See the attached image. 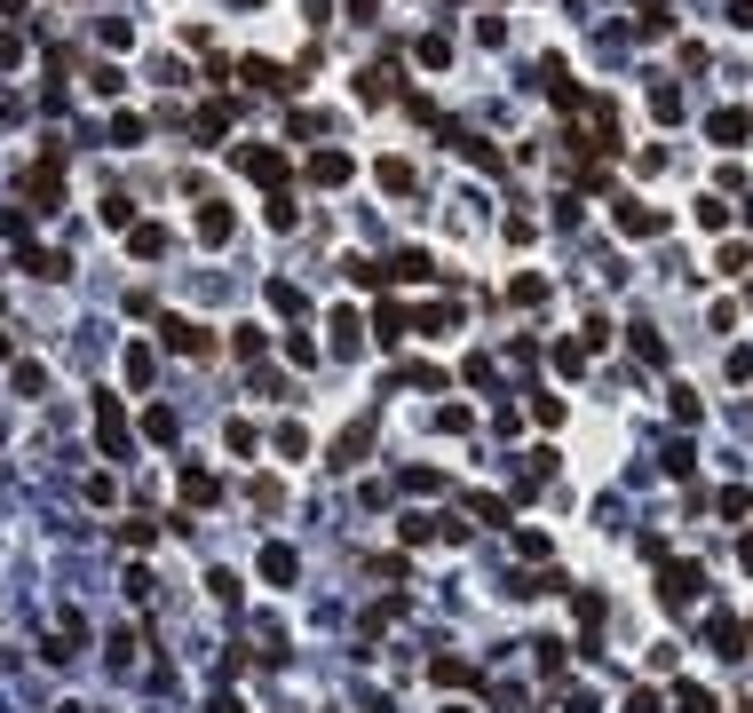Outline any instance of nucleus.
Masks as SVG:
<instances>
[{
	"mask_svg": "<svg viewBox=\"0 0 753 713\" xmlns=\"http://www.w3.org/2000/svg\"><path fill=\"white\" fill-rule=\"evenodd\" d=\"M24 206H32V214H56V206H64V151H40V159L24 167Z\"/></svg>",
	"mask_w": 753,
	"mask_h": 713,
	"instance_id": "1",
	"label": "nucleus"
},
{
	"mask_svg": "<svg viewBox=\"0 0 753 713\" xmlns=\"http://www.w3.org/2000/svg\"><path fill=\"white\" fill-rule=\"evenodd\" d=\"M159 349H167V357H215V325L167 309V317H159Z\"/></svg>",
	"mask_w": 753,
	"mask_h": 713,
	"instance_id": "2",
	"label": "nucleus"
},
{
	"mask_svg": "<svg viewBox=\"0 0 753 713\" xmlns=\"http://www.w3.org/2000/svg\"><path fill=\"white\" fill-rule=\"evenodd\" d=\"M96 444H104V460H127L135 452V428H127V405L119 397H96Z\"/></svg>",
	"mask_w": 753,
	"mask_h": 713,
	"instance_id": "3",
	"label": "nucleus"
},
{
	"mask_svg": "<svg viewBox=\"0 0 753 713\" xmlns=\"http://www.w3.org/2000/svg\"><path fill=\"white\" fill-rule=\"evenodd\" d=\"M230 167H238V175H254V183H270V191H286V159H278L270 143H238V151H230Z\"/></svg>",
	"mask_w": 753,
	"mask_h": 713,
	"instance_id": "4",
	"label": "nucleus"
},
{
	"mask_svg": "<svg viewBox=\"0 0 753 713\" xmlns=\"http://www.w3.org/2000/svg\"><path fill=\"white\" fill-rule=\"evenodd\" d=\"M238 80H246V88H262V96H294V88H302V72H286V64H270V56H246V64H238Z\"/></svg>",
	"mask_w": 753,
	"mask_h": 713,
	"instance_id": "5",
	"label": "nucleus"
},
{
	"mask_svg": "<svg viewBox=\"0 0 753 713\" xmlns=\"http://www.w3.org/2000/svg\"><path fill=\"white\" fill-rule=\"evenodd\" d=\"M373 436H381V420H373V412H357V420L333 436V468H357V460L373 452Z\"/></svg>",
	"mask_w": 753,
	"mask_h": 713,
	"instance_id": "6",
	"label": "nucleus"
},
{
	"mask_svg": "<svg viewBox=\"0 0 753 713\" xmlns=\"http://www.w3.org/2000/svg\"><path fill=\"white\" fill-rule=\"evenodd\" d=\"M397 88H405V72H397L389 56H373V64L357 72V103H397Z\"/></svg>",
	"mask_w": 753,
	"mask_h": 713,
	"instance_id": "7",
	"label": "nucleus"
},
{
	"mask_svg": "<svg viewBox=\"0 0 753 713\" xmlns=\"http://www.w3.org/2000/svg\"><path fill=\"white\" fill-rule=\"evenodd\" d=\"M658 595H666V611H690V603L706 595V579H698V563H666V579H658Z\"/></svg>",
	"mask_w": 753,
	"mask_h": 713,
	"instance_id": "8",
	"label": "nucleus"
},
{
	"mask_svg": "<svg viewBox=\"0 0 753 713\" xmlns=\"http://www.w3.org/2000/svg\"><path fill=\"white\" fill-rule=\"evenodd\" d=\"M230 127H238V103H230V96H207V103H199V119H191L199 143H222Z\"/></svg>",
	"mask_w": 753,
	"mask_h": 713,
	"instance_id": "9",
	"label": "nucleus"
},
{
	"mask_svg": "<svg viewBox=\"0 0 753 713\" xmlns=\"http://www.w3.org/2000/svg\"><path fill=\"white\" fill-rule=\"evenodd\" d=\"M191 230H199V246H230V230H238V214L222 199H199V214H191Z\"/></svg>",
	"mask_w": 753,
	"mask_h": 713,
	"instance_id": "10",
	"label": "nucleus"
},
{
	"mask_svg": "<svg viewBox=\"0 0 753 713\" xmlns=\"http://www.w3.org/2000/svg\"><path fill=\"white\" fill-rule=\"evenodd\" d=\"M80 642H88V618H80V611H64V618H56V634H48V666L80 658Z\"/></svg>",
	"mask_w": 753,
	"mask_h": 713,
	"instance_id": "11",
	"label": "nucleus"
},
{
	"mask_svg": "<svg viewBox=\"0 0 753 713\" xmlns=\"http://www.w3.org/2000/svg\"><path fill=\"white\" fill-rule=\"evenodd\" d=\"M619 230H627V238H658V230H666V214L643 206V199H619Z\"/></svg>",
	"mask_w": 753,
	"mask_h": 713,
	"instance_id": "12",
	"label": "nucleus"
},
{
	"mask_svg": "<svg viewBox=\"0 0 753 713\" xmlns=\"http://www.w3.org/2000/svg\"><path fill=\"white\" fill-rule=\"evenodd\" d=\"M215 500H222L215 468H183V508H215Z\"/></svg>",
	"mask_w": 753,
	"mask_h": 713,
	"instance_id": "13",
	"label": "nucleus"
},
{
	"mask_svg": "<svg viewBox=\"0 0 753 713\" xmlns=\"http://www.w3.org/2000/svg\"><path fill=\"white\" fill-rule=\"evenodd\" d=\"M357 167H349V151H310V183H325V191H341Z\"/></svg>",
	"mask_w": 753,
	"mask_h": 713,
	"instance_id": "14",
	"label": "nucleus"
},
{
	"mask_svg": "<svg viewBox=\"0 0 753 713\" xmlns=\"http://www.w3.org/2000/svg\"><path fill=\"white\" fill-rule=\"evenodd\" d=\"M365 349V317L357 309H333V357H357Z\"/></svg>",
	"mask_w": 753,
	"mask_h": 713,
	"instance_id": "15",
	"label": "nucleus"
},
{
	"mask_svg": "<svg viewBox=\"0 0 753 713\" xmlns=\"http://www.w3.org/2000/svg\"><path fill=\"white\" fill-rule=\"evenodd\" d=\"M127 254H135V262H159V254H167V230H159V222H135V230H127Z\"/></svg>",
	"mask_w": 753,
	"mask_h": 713,
	"instance_id": "16",
	"label": "nucleus"
},
{
	"mask_svg": "<svg viewBox=\"0 0 753 713\" xmlns=\"http://www.w3.org/2000/svg\"><path fill=\"white\" fill-rule=\"evenodd\" d=\"M294 571H302L294 547H262V579H270V587H294Z\"/></svg>",
	"mask_w": 753,
	"mask_h": 713,
	"instance_id": "17",
	"label": "nucleus"
},
{
	"mask_svg": "<svg viewBox=\"0 0 753 713\" xmlns=\"http://www.w3.org/2000/svg\"><path fill=\"white\" fill-rule=\"evenodd\" d=\"M706 135L738 151V143H746V135H753V119H746V111H714V119H706Z\"/></svg>",
	"mask_w": 753,
	"mask_h": 713,
	"instance_id": "18",
	"label": "nucleus"
},
{
	"mask_svg": "<svg viewBox=\"0 0 753 713\" xmlns=\"http://www.w3.org/2000/svg\"><path fill=\"white\" fill-rule=\"evenodd\" d=\"M429 674H436V690H476V666L468 658H436Z\"/></svg>",
	"mask_w": 753,
	"mask_h": 713,
	"instance_id": "19",
	"label": "nucleus"
},
{
	"mask_svg": "<svg viewBox=\"0 0 753 713\" xmlns=\"http://www.w3.org/2000/svg\"><path fill=\"white\" fill-rule=\"evenodd\" d=\"M143 436H151V444H175V436H183L175 405H151V412H143Z\"/></svg>",
	"mask_w": 753,
	"mask_h": 713,
	"instance_id": "20",
	"label": "nucleus"
},
{
	"mask_svg": "<svg viewBox=\"0 0 753 713\" xmlns=\"http://www.w3.org/2000/svg\"><path fill=\"white\" fill-rule=\"evenodd\" d=\"M270 444H278V460H310V428H302V420H286Z\"/></svg>",
	"mask_w": 753,
	"mask_h": 713,
	"instance_id": "21",
	"label": "nucleus"
},
{
	"mask_svg": "<svg viewBox=\"0 0 753 713\" xmlns=\"http://www.w3.org/2000/svg\"><path fill=\"white\" fill-rule=\"evenodd\" d=\"M262 222H270V230H294V222H302V206H294V191H270V206H262Z\"/></svg>",
	"mask_w": 753,
	"mask_h": 713,
	"instance_id": "22",
	"label": "nucleus"
},
{
	"mask_svg": "<svg viewBox=\"0 0 753 713\" xmlns=\"http://www.w3.org/2000/svg\"><path fill=\"white\" fill-rule=\"evenodd\" d=\"M666 24H674V8H666V0H635V32H650V40H658Z\"/></svg>",
	"mask_w": 753,
	"mask_h": 713,
	"instance_id": "23",
	"label": "nucleus"
},
{
	"mask_svg": "<svg viewBox=\"0 0 753 713\" xmlns=\"http://www.w3.org/2000/svg\"><path fill=\"white\" fill-rule=\"evenodd\" d=\"M405 325H413V317H405L397 302H381V309H373V333H381V341H405Z\"/></svg>",
	"mask_w": 753,
	"mask_h": 713,
	"instance_id": "24",
	"label": "nucleus"
},
{
	"mask_svg": "<svg viewBox=\"0 0 753 713\" xmlns=\"http://www.w3.org/2000/svg\"><path fill=\"white\" fill-rule=\"evenodd\" d=\"M104 222L111 230H135V199L127 191H104Z\"/></svg>",
	"mask_w": 753,
	"mask_h": 713,
	"instance_id": "25",
	"label": "nucleus"
},
{
	"mask_svg": "<svg viewBox=\"0 0 753 713\" xmlns=\"http://www.w3.org/2000/svg\"><path fill=\"white\" fill-rule=\"evenodd\" d=\"M230 349H238L246 365H262V349H270V341H262V325H238V333H230Z\"/></svg>",
	"mask_w": 753,
	"mask_h": 713,
	"instance_id": "26",
	"label": "nucleus"
},
{
	"mask_svg": "<svg viewBox=\"0 0 753 713\" xmlns=\"http://www.w3.org/2000/svg\"><path fill=\"white\" fill-rule=\"evenodd\" d=\"M151 539H159L151 515H127V523H119V547H151Z\"/></svg>",
	"mask_w": 753,
	"mask_h": 713,
	"instance_id": "27",
	"label": "nucleus"
},
{
	"mask_svg": "<svg viewBox=\"0 0 753 713\" xmlns=\"http://www.w3.org/2000/svg\"><path fill=\"white\" fill-rule=\"evenodd\" d=\"M706 634H714V650H722V658H746V634H738V626H730V618H714V626H706Z\"/></svg>",
	"mask_w": 753,
	"mask_h": 713,
	"instance_id": "28",
	"label": "nucleus"
},
{
	"mask_svg": "<svg viewBox=\"0 0 753 713\" xmlns=\"http://www.w3.org/2000/svg\"><path fill=\"white\" fill-rule=\"evenodd\" d=\"M650 111H658V119H682V88H674V80H658V88H650Z\"/></svg>",
	"mask_w": 753,
	"mask_h": 713,
	"instance_id": "29",
	"label": "nucleus"
},
{
	"mask_svg": "<svg viewBox=\"0 0 753 713\" xmlns=\"http://www.w3.org/2000/svg\"><path fill=\"white\" fill-rule=\"evenodd\" d=\"M413 325H421V333H436V341H444V333H452V325H460V309H421V317H413Z\"/></svg>",
	"mask_w": 753,
	"mask_h": 713,
	"instance_id": "30",
	"label": "nucleus"
},
{
	"mask_svg": "<svg viewBox=\"0 0 753 713\" xmlns=\"http://www.w3.org/2000/svg\"><path fill=\"white\" fill-rule=\"evenodd\" d=\"M413 56H421V64H429V72H444V64H452V40H444V32H429V40H421V48H413Z\"/></svg>",
	"mask_w": 753,
	"mask_h": 713,
	"instance_id": "31",
	"label": "nucleus"
},
{
	"mask_svg": "<svg viewBox=\"0 0 753 713\" xmlns=\"http://www.w3.org/2000/svg\"><path fill=\"white\" fill-rule=\"evenodd\" d=\"M143 135H151V127H143V119H135V111H119V119H111V143H127V151H135V143H143Z\"/></svg>",
	"mask_w": 753,
	"mask_h": 713,
	"instance_id": "32",
	"label": "nucleus"
},
{
	"mask_svg": "<svg viewBox=\"0 0 753 713\" xmlns=\"http://www.w3.org/2000/svg\"><path fill=\"white\" fill-rule=\"evenodd\" d=\"M373 175H381V191H413V167H405V159H381Z\"/></svg>",
	"mask_w": 753,
	"mask_h": 713,
	"instance_id": "33",
	"label": "nucleus"
},
{
	"mask_svg": "<svg viewBox=\"0 0 753 713\" xmlns=\"http://www.w3.org/2000/svg\"><path fill=\"white\" fill-rule=\"evenodd\" d=\"M151 373H159V349L135 341V349H127V381H151Z\"/></svg>",
	"mask_w": 753,
	"mask_h": 713,
	"instance_id": "34",
	"label": "nucleus"
},
{
	"mask_svg": "<svg viewBox=\"0 0 753 713\" xmlns=\"http://www.w3.org/2000/svg\"><path fill=\"white\" fill-rule=\"evenodd\" d=\"M222 444H230V452H238V460H246V452H254V444H262V436H254V420H230V428H222Z\"/></svg>",
	"mask_w": 753,
	"mask_h": 713,
	"instance_id": "35",
	"label": "nucleus"
},
{
	"mask_svg": "<svg viewBox=\"0 0 753 713\" xmlns=\"http://www.w3.org/2000/svg\"><path fill=\"white\" fill-rule=\"evenodd\" d=\"M246 500H254V508L270 515V508H278V500H286V484H278V476H254V492H246Z\"/></svg>",
	"mask_w": 753,
	"mask_h": 713,
	"instance_id": "36",
	"label": "nucleus"
},
{
	"mask_svg": "<svg viewBox=\"0 0 753 713\" xmlns=\"http://www.w3.org/2000/svg\"><path fill=\"white\" fill-rule=\"evenodd\" d=\"M532 650H539V674H547V682H555V674H563V642H555V634H539Z\"/></svg>",
	"mask_w": 753,
	"mask_h": 713,
	"instance_id": "37",
	"label": "nucleus"
},
{
	"mask_svg": "<svg viewBox=\"0 0 753 713\" xmlns=\"http://www.w3.org/2000/svg\"><path fill=\"white\" fill-rule=\"evenodd\" d=\"M389 278H436V262H429V254H397V262H389Z\"/></svg>",
	"mask_w": 753,
	"mask_h": 713,
	"instance_id": "38",
	"label": "nucleus"
},
{
	"mask_svg": "<svg viewBox=\"0 0 753 713\" xmlns=\"http://www.w3.org/2000/svg\"><path fill=\"white\" fill-rule=\"evenodd\" d=\"M88 88H96V96H119V88H127V72H119V64H96V72H88Z\"/></svg>",
	"mask_w": 753,
	"mask_h": 713,
	"instance_id": "39",
	"label": "nucleus"
},
{
	"mask_svg": "<svg viewBox=\"0 0 753 713\" xmlns=\"http://www.w3.org/2000/svg\"><path fill=\"white\" fill-rule=\"evenodd\" d=\"M270 309H286V317H302V286H286V278H270Z\"/></svg>",
	"mask_w": 753,
	"mask_h": 713,
	"instance_id": "40",
	"label": "nucleus"
},
{
	"mask_svg": "<svg viewBox=\"0 0 753 713\" xmlns=\"http://www.w3.org/2000/svg\"><path fill=\"white\" fill-rule=\"evenodd\" d=\"M8 381H16V397H40V389H48V373H40V365H16Z\"/></svg>",
	"mask_w": 753,
	"mask_h": 713,
	"instance_id": "41",
	"label": "nucleus"
},
{
	"mask_svg": "<svg viewBox=\"0 0 753 713\" xmlns=\"http://www.w3.org/2000/svg\"><path fill=\"white\" fill-rule=\"evenodd\" d=\"M468 508L484 515V523H508V500H500V492H476V500H468Z\"/></svg>",
	"mask_w": 753,
	"mask_h": 713,
	"instance_id": "42",
	"label": "nucleus"
},
{
	"mask_svg": "<svg viewBox=\"0 0 753 713\" xmlns=\"http://www.w3.org/2000/svg\"><path fill=\"white\" fill-rule=\"evenodd\" d=\"M207 595L215 603H238V571H207Z\"/></svg>",
	"mask_w": 753,
	"mask_h": 713,
	"instance_id": "43",
	"label": "nucleus"
},
{
	"mask_svg": "<svg viewBox=\"0 0 753 713\" xmlns=\"http://www.w3.org/2000/svg\"><path fill=\"white\" fill-rule=\"evenodd\" d=\"M619 713H658V690H635V698H627Z\"/></svg>",
	"mask_w": 753,
	"mask_h": 713,
	"instance_id": "44",
	"label": "nucleus"
},
{
	"mask_svg": "<svg viewBox=\"0 0 753 713\" xmlns=\"http://www.w3.org/2000/svg\"><path fill=\"white\" fill-rule=\"evenodd\" d=\"M738 563H746V571H753V531H746V539H738Z\"/></svg>",
	"mask_w": 753,
	"mask_h": 713,
	"instance_id": "45",
	"label": "nucleus"
},
{
	"mask_svg": "<svg viewBox=\"0 0 753 713\" xmlns=\"http://www.w3.org/2000/svg\"><path fill=\"white\" fill-rule=\"evenodd\" d=\"M0 16H24V0H0Z\"/></svg>",
	"mask_w": 753,
	"mask_h": 713,
	"instance_id": "46",
	"label": "nucleus"
},
{
	"mask_svg": "<svg viewBox=\"0 0 753 713\" xmlns=\"http://www.w3.org/2000/svg\"><path fill=\"white\" fill-rule=\"evenodd\" d=\"M0 365H8V333H0Z\"/></svg>",
	"mask_w": 753,
	"mask_h": 713,
	"instance_id": "47",
	"label": "nucleus"
},
{
	"mask_svg": "<svg viewBox=\"0 0 753 713\" xmlns=\"http://www.w3.org/2000/svg\"><path fill=\"white\" fill-rule=\"evenodd\" d=\"M56 713H88V706H56Z\"/></svg>",
	"mask_w": 753,
	"mask_h": 713,
	"instance_id": "48",
	"label": "nucleus"
},
{
	"mask_svg": "<svg viewBox=\"0 0 753 713\" xmlns=\"http://www.w3.org/2000/svg\"><path fill=\"white\" fill-rule=\"evenodd\" d=\"M238 8H262V0H238Z\"/></svg>",
	"mask_w": 753,
	"mask_h": 713,
	"instance_id": "49",
	"label": "nucleus"
},
{
	"mask_svg": "<svg viewBox=\"0 0 753 713\" xmlns=\"http://www.w3.org/2000/svg\"><path fill=\"white\" fill-rule=\"evenodd\" d=\"M444 713H468V706H444Z\"/></svg>",
	"mask_w": 753,
	"mask_h": 713,
	"instance_id": "50",
	"label": "nucleus"
},
{
	"mask_svg": "<svg viewBox=\"0 0 753 713\" xmlns=\"http://www.w3.org/2000/svg\"><path fill=\"white\" fill-rule=\"evenodd\" d=\"M746 214H753V206H746Z\"/></svg>",
	"mask_w": 753,
	"mask_h": 713,
	"instance_id": "51",
	"label": "nucleus"
}]
</instances>
